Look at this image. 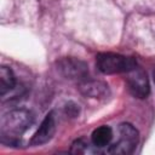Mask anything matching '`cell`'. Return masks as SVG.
I'll return each instance as SVG.
<instances>
[{
    "label": "cell",
    "instance_id": "cell-1",
    "mask_svg": "<svg viewBox=\"0 0 155 155\" xmlns=\"http://www.w3.org/2000/svg\"><path fill=\"white\" fill-rule=\"evenodd\" d=\"M33 121V115L25 109H15L6 113L0 121L1 142L16 145L19 137L31 126Z\"/></svg>",
    "mask_w": 155,
    "mask_h": 155
},
{
    "label": "cell",
    "instance_id": "cell-2",
    "mask_svg": "<svg viewBox=\"0 0 155 155\" xmlns=\"http://www.w3.org/2000/svg\"><path fill=\"white\" fill-rule=\"evenodd\" d=\"M96 64L99 71L109 75V74L128 73L134 67H137V61L133 57H126L113 52H103L97 54Z\"/></svg>",
    "mask_w": 155,
    "mask_h": 155
},
{
    "label": "cell",
    "instance_id": "cell-3",
    "mask_svg": "<svg viewBox=\"0 0 155 155\" xmlns=\"http://www.w3.org/2000/svg\"><path fill=\"white\" fill-rule=\"evenodd\" d=\"M139 140L138 131L127 122H124L119 126V139L108 149L109 154L114 155H127L131 154Z\"/></svg>",
    "mask_w": 155,
    "mask_h": 155
},
{
    "label": "cell",
    "instance_id": "cell-4",
    "mask_svg": "<svg viewBox=\"0 0 155 155\" xmlns=\"http://www.w3.org/2000/svg\"><path fill=\"white\" fill-rule=\"evenodd\" d=\"M126 74H127L126 82L130 93L136 98H140V99L147 98L150 93V86L147 73L140 67L137 65Z\"/></svg>",
    "mask_w": 155,
    "mask_h": 155
},
{
    "label": "cell",
    "instance_id": "cell-5",
    "mask_svg": "<svg viewBox=\"0 0 155 155\" xmlns=\"http://www.w3.org/2000/svg\"><path fill=\"white\" fill-rule=\"evenodd\" d=\"M58 70L62 73L63 76L70 80H86L88 74V67L85 62L76 59V58H63L57 62Z\"/></svg>",
    "mask_w": 155,
    "mask_h": 155
},
{
    "label": "cell",
    "instance_id": "cell-6",
    "mask_svg": "<svg viewBox=\"0 0 155 155\" xmlns=\"http://www.w3.org/2000/svg\"><path fill=\"white\" fill-rule=\"evenodd\" d=\"M54 132H56V119H54L53 111H50L45 116V119L42 120L40 127L38 128V131L31 137L29 144L33 145V147L42 145V144L47 143L53 137Z\"/></svg>",
    "mask_w": 155,
    "mask_h": 155
},
{
    "label": "cell",
    "instance_id": "cell-7",
    "mask_svg": "<svg viewBox=\"0 0 155 155\" xmlns=\"http://www.w3.org/2000/svg\"><path fill=\"white\" fill-rule=\"evenodd\" d=\"M79 91L91 98H101L107 97L109 93L108 85L102 81H94V80H82L79 84Z\"/></svg>",
    "mask_w": 155,
    "mask_h": 155
},
{
    "label": "cell",
    "instance_id": "cell-8",
    "mask_svg": "<svg viewBox=\"0 0 155 155\" xmlns=\"http://www.w3.org/2000/svg\"><path fill=\"white\" fill-rule=\"evenodd\" d=\"M111 139H113V130L107 125L97 127L92 132V136H91L92 144L98 148L107 147L111 142Z\"/></svg>",
    "mask_w": 155,
    "mask_h": 155
},
{
    "label": "cell",
    "instance_id": "cell-9",
    "mask_svg": "<svg viewBox=\"0 0 155 155\" xmlns=\"http://www.w3.org/2000/svg\"><path fill=\"white\" fill-rule=\"evenodd\" d=\"M16 87V78L13 71L8 68L2 65L0 68V93L1 97H5L6 93L12 91Z\"/></svg>",
    "mask_w": 155,
    "mask_h": 155
},
{
    "label": "cell",
    "instance_id": "cell-10",
    "mask_svg": "<svg viewBox=\"0 0 155 155\" xmlns=\"http://www.w3.org/2000/svg\"><path fill=\"white\" fill-rule=\"evenodd\" d=\"M86 148H87V143L84 139H78L73 143L70 151L74 154H82V153H85Z\"/></svg>",
    "mask_w": 155,
    "mask_h": 155
},
{
    "label": "cell",
    "instance_id": "cell-11",
    "mask_svg": "<svg viewBox=\"0 0 155 155\" xmlns=\"http://www.w3.org/2000/svg\"><path fill=\"white\" fill-rule=\"evenodd\" d=\"M79 105H76V104H74V103H69L67 107H65V111H67V114L68 115H70V116H76V114L79 113V108H78Z\"/></svg>",
    "mask_w": 155,
    "mask_h": 155
},
{
    "label": "cell",
    "instance_id": "cell-12",
    "mask_svg": "<svg viewBox=\"0 0 155 155\" xmlns=\"http://www.w3.org/2000/svg\"><path fill=\"white\" fill-rule=\"evenodd\" d=\"M154 82H155V70H154Z\"/></svg>",
    "mask_w": 155,
    "mask_h": 155
}]
</instances>
